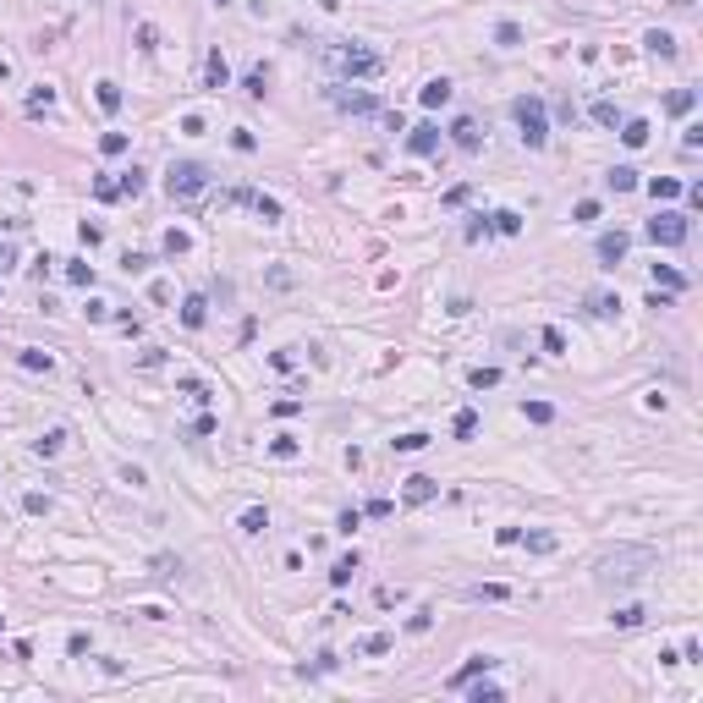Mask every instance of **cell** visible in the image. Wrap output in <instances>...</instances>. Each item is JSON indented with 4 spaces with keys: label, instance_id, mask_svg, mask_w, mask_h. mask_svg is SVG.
<instances>
[{
    "label": "cell",
    "instance_id": "cell-1",
    "mask_svg": "<svg viewBox=\"0 0 703 703\" xmlns=\"http://www.w3.org/2000/svg\"><path fill=\"white\" fill-rule=\"evenodd\" d=\"M654 566V550H616V555H604L599 560V588H632V582L643 577Z\"/></svg>",
    "mask_w": 703,
    "mask_h": 703
},
{
    "label": "cell",
    "instance_id": "cell-2",
    "mask_svg": "<svg viewBox=\"0 0 703 703\" xmlns=\"http://www.w3.org/2000/svg\"><path fill=\"white\" fill-rule=\"evenodd\" d=\"M319 55H325V66L335 77H379V66H385L369 44H325Z\"/></svg>",
    "mask_w": 703,
    "mask_h": 703
},
{
    "label": "cell",
    "instance_id": "cell-3",
    "mask_svg": "<svg viewBox=\"0 0 703 703\" xmlns=\"http://www.w3.org/2000/svg\"><path fill=\"white\" fill-rule=\"evenodd\" d=\"M165 187H170V198H176V204H192V198H204L209 170L198 165V160H170V170H165Z\"/></svg>",
    "mask_w": 703,
    "mask_h": 703
},
{
    "label": "cell",
    "instance_id": "cell-4",
    "mask_svg": "<svg viewBox=\"0 0 703 703\" xmlns=\"http://www.w3.org/2000/svg\"><path fill=\"white\" fill-rule=\"evenodd\" d=\"M511 116H517V126H522V143H528V148H544V138H550V121H544V99L522 94V99L511 104Z\"/></svg>",
    "mask_w": 703,
    "mask_h": 703
},
{
    "label": "cell",
    "instance_id": "cell-5",
    "mask_svg": "<svg viewBox=\"0 0 703 703\" xmlns=\"http://www.w3.org/2000/svg\"><path fill=\"white\" fill-rule=\"evenodd\" d=\"M687 214H676V209H660V214H654V220H648V242H654V248H682L687 242Z\"/></svg>",
    "mask_w": 703,
    "mask_h": 703
},
{
    "label": "cell",
    "instance_id": "cell-6",
    "mask_svg": "<svg viewBox=\"0 0 703 703\" xmlns=\"http://www.w3.org/2000/svg\"><path fill=\"white\" fill-rule=\"evenodd\" d=\"M626 248H632V236H626V231H604V236H599V258H604L610 269L626 258Z\"/></svg>",
    "mask_w": 703,
    "mask_h": 703
},
{
    "label": "cell",
    "instance_id": "cell-7",
    "mask_svg": "<svg viewBox=\"0 0 703 703\" xmlns=\"http://www.w3.org/2000/svg\"><path fill=\"white\" fill-rule=\"evenodd\" d=\"M226 83H231L226 55H220V50H209V55H204V88H226Z\"/></svg>",
    "mask_w": 703,
    "mask_h": 703
},
{
    "label": "cell",
    "instance_id": "cell-8",
    "mask_svg": "<svg viewBox=\"0 0 703 703\" xmlns=\"http://www.w3.org/2000/svg\"><path fill=\"white\" fill-rule=\"evenodd\" d=\"M407 148H413L418 160H423V154H435V148H440V126H435V121L413 126V138H407Z\"/></svg>",
    "mask_w": 703,
    "mask_h": 703
},
{
    "label": "cell",
    "instance_id": "cell-9",
    "mask_svg": "<svg viewBox=\"0 0 703 703\" xmlns=\"http://www.w3.org/2000/svg\"><path fill=\"white\" fill-rule=\"evenodd\" d=\"M451 143H456V148H467V154L484 143V138H478V121H473V116H456V121H451Z\"/></svg>",
    "mask_w": 703,
    "mask_h": 703
},
{
    "label": "cell",
    "instance_id": "cell-10",
    "mask_svg": "<svg viewBox=\"0 0 703 703\" xmlns=\"http://www.w3.org/2000/svg\"><path fill=\"white\" fill-rule=\"evenodd\" d=\"M335 104H341V110H352V116H369V110H374V94H363V88H335Z\"/></svg>",
    "mask_w": 703,
    "mask_h": 703
},
{
    "label": "cell",
    "instance_id": "cell-11",
    "mask_svg": "<svg viewBox=\"0 0 703 703\" xmlns=\"http://www.w3.org/2000/svg\"><path fill=\"white\" fill-rule=\"evenodd\" d=\"M435 489H440L435 478L418 473V478H407V495H401V500H407V506H429V500H435Z\"/></svg>",
    "mask_w": 703,
    "mask_h": 703
},
{
    "label": "cell",
    "instance_id": "cell-12",
    "mask_svg": "<svg viewBox=\"0 0 703 703\" xmlns=\"http://www.w3.org/2000/svg\"><path fill=\"white\" fill-rule=\"evenodd\" d=\"M418 99L429 104V110H440V104H451V83H445V77H435V83L418 88Z\"/></svg>",
    "mask_w": 703,
    "mask_h": 703
},
{
    "label": "cell",
    "instance_id": "cell-13",
    "mask_svg": "<svg viewBox=\"0 0 703 703\" xmlns=\"http://www.w3.org/2000/svg\"><path fill=\"white\" fill-rule=\"evenodd\" d=\"M204 319H209V303H204V297H187V303H182V325H187V330H204Z\"/></svg>",
    "mask_w": 703,
    "mask_h": 703
},
{
    "label": "cell",
    "instance_id": "cell-14",
    "mask_svg": "<svg viewBox=\"0 0 703 703\" xmlns=\"http://www.w3.org/2000/svg\"><path fill=\"white\" fill-rule=\"evenodd\" d=\"M489 231H500V236H517V231H522V214H511V209H495V214H489Z\"/></svg>",
    "mask_w": 703,
    "mask_h": 703
},
{
    "label": "cell",
    "instance_id": "cell-15",
    "mask_svg": "<svg viewBox=\"0 0 703 703\" xmlns=\"http://www.w3.org/2000/svg\"><path fill=\"white\" fill-rule=\"evenodd\" d=\"M489 665H495V660H489V654H473V660H467V665H462V670H456V676H451V687H467V682H473V676H478V670H489Z\"/></svg>",
    "mask_w": 703,
    "mask_h": 703
},
{
    "label": "cell",
    "instance_id": "cell-16",
    "mask_svg": "<svg viewBox=\"0 0 703 703\" xmlns=\"http://www.w3.org/2000/svg\"><path fill=\"white\" fill-rule=\"evenodd\" d=\"M643 44H648V55H660V61H670V55H676V39H670V33H660V28H654Z\"/></svg>",
    "mask_w": 703,
    "mask_h": 703
},
{
    "label": "cell",
    "instance_id": "cell-17",
    "mask_svg": "<svg viewBox=\"0 0 703 703\" xmlns=\"http://www.w3.org/2000/svg\"><path fill=\"white\" fill-rule=\"evenodd\" d=\"M648 192H654L660 204H670V198H682V182H676V176H654V182H648Z\"/></svg>",
    "mask_w": 703,
    "mask_h": 703
},
{
    "label": "cell",
    "instance_id": "cell-18",
    "mask_svg": "<svg viewBox=\"0 0 703 703\" xmlns=\"http://www.w3.org/2000/svg\"><path fill=\"white\" fill-rule=\"evenodd\" d=\"M616 297H610V291H594V297H588V313H594V319H616Z\"/></svg>",
    "mask_w": 703,
    "mask_h": 703
},
{
    "label": "cell",
    "instance_id": "cell-19",
    "mask_svg": "<svg viewBox=\"0 0 703 703\" xmlns=\"http://www.w3.org/2000/svg\"><path fill=\"white\" fill-rule=\"evenodd\" d=\"M643 616H648L643 604H621V610H616V616H610V621H616L621 632H632V626H643Z\"/></svg>",
    "mask_w": 703,
    "mask_h": 703
},
{
    "label": "cell",
    "instance_id": "cell-20",
    "mask_svg": "<svg viewBox=\"0 0 703 703\" xmlns=\"http://www.w3.org/2000/svg\"><path fill=\"white\" fill-rule=\"evenodd\" d=\"M467 599H489V604H500V599H511V588H500V582H478V588H467Z\"/></svg>",
    "mask_w": 703,
    "mask_h": 703
},
{
    "label": "cell",
    "instance_id": "cell-21",
    "mask_svg": "<svg viewBox=\"0 0 703 703\" xmlns=\"http://www.w3.org/2000/svg\"><path fill=\"white\" fill-rule=\"evenodd\" d=\"M391 643H396L391 632H369V638L357 643V654H391Z\"/></svg>",
    "mask_w": 703,
    "mask_h": 703
},
{
    "label": "cell",
    "instance_id": "cell-22",
    "mask_svg": "<svg viewBox=\"0 0 703 703\" xmlns=\"http://www.w3.org/2000/svg\"><path fill=\"white\" fill-rule=\"evenodd\" d=\"M692 104H698V94H692V88H676V94L665 99V110H670V116H687Z\"/></svg>",
    "mask_w": 703,
    "mask_h": 703
},
{
    "label": "cell",
    "instance_id": "cell-23",
    "mask_svg": "<svg viewBox=\"0 0 703 703\" xmlns=\"http://www.w3.org/2000/svg\"><path fill=\"white\" fill-rule=\"evenodd\" d=\"M621 143L643 148V143H648V121H626V126H621Z\"/></svg>",
    "mask_w": 703,
    "mask_h": 703
},
{
    "label": "cell",
    "instance_id": "cell-24",
    "mask_svg": "<svg viewBox=\"0 0 703 703\" xmlns=\"http://www.w3.org/2000/svg\"><path fill=\"white\" fill-rule=\"evenodd\" d=\"M451 429H456V440H473V435H478V413H473V407H462Z\"/></svg>",
    "mask_w": 703,
    "mask_h": 703
},
{
    "label": "cell",
    "instance_id": "cell-25",
    "mask_svg": "<svg viewBox=\"0 0 703 703\" xmlns=\"http://www.w3.org/2000/svg\"><path fill=\"white\" fill-rule=\"evenodd\" d=\"M604 182L616 187V192H632V187H638V170H632V165H616L610 176H604Z\"/></svg>",
    "mask_w": 703,
    "mask_h": 703
},
{
    "label": "cell",
    "instance_id": "cell-26",
    "mask_svg": "<svg viewBox=\"0 0 703 703\" xmlns=\"http://www.w3.org/2000/svg\"><path fill=\"white\" fill-rule=\"evenodd\" d=\"M61 445H66V429H50V435H39V440H33V451H39V456H55Z\"/></svg>",
    "mask_w": 703,
    "mask_h": 703
},
{
    "label": "cell",
    "instance_id": "cell-27",
    "mask_svg": "<svg viewBox=\"0 0 703 703\" xmlns=\"http://www.w3.org/2000/svg\"><path fill=\"white\" fill-rule=\"evenodd\" d=\"M352 572H357V555H341V560L330 566V582H335V588H347V582H352Z\"/></svg>",
    "mask_w": 703,
    "mask_h": 703
},
{
    "label": "cell",
    "instance_id": "cell-28",
    "mask_svg": "<svg viewBox=\"0 0 703 703\" xmlns=\"http://www.w3.org/2000/svg\"><path fill=\"white\" fill-rule=\"evenodd\" d=\"M17 363H22V369H33V374H50V369H55V357H50V352H22Z\"/></svg>",
    "mask_w": 703,
    "mask_h": 703
},
{
    "label": "cell",
    "instance_id": "cell-29",
    "mask_svg": "<svg viewBox=\"0 0 703 703\" xmlns=\"http://www.w3.org/2000/svg\"><path fill=\"white\" fill-rule=\"evenodd\" d=\"M116 192H121V198H138V192H143V170L132 165V170L121 176V182H116Z\"/></svg>",
    "mask_w": 703,
    "mask_h": 703
},
{
    "label": "cell",
    "instance_id": "cell-30",
    "mask_svg": "<svg viewBox=\"0 0 703 703\" xmlns=\"http://www.w3.org/2000/svg\"><path fill=\"white\" fill-rule=\"evenodd\" d=\"M467 385H473V391H495V385H500V369H473V374H467Z\"/></svg>",
    "mask_w": 703,
    "mask_h": 703
},
{
    "label": "cell",
    "instance_id": "cell-31",
    "mask_svg": "<svg viewBox=\"0 0 703 703\" xmlns=\"http://www.w3.org/2000/svg\"><path fill=\"white\" fill-rule=\"evenodd\" d=\"M654 280H660L665 291H682V286H687V275H676L670 264H654Z\"/></svg>",
    "mask_w": 703,
    "mask_h": 703
},
{
    "label": "cell",
    "instance_id": "cell-32",
    "mask_svg": "<svg viewBox=\"0 0 703 703\" xmlns=\"http://www.w3.org/2000/svg\"><path fill=\"white\" fill-rule=\"evenodd\" d=\"M94 99H99V110H121V83H99Z\"/></svg>",
    "mask_w": 703,
    "mask_h": 703
},
{
    "label": "cell",
    "instance_id": "cell-33",
    "mask_svg": "<svg viewBox=\"0 0 703 703\" xmlns=\"http://www.w3.org/2000/svg\"><path fill=\"white\" fill-rule=\"evenodd\" d=\"M528 550H533V555H555V533H544V528L528 533Z\"/></svg>",
    "mask_w": 703,
    "mask_h": 703
},
{
    "label": "cell",
    "instance_id": "cell-34",
    "mask_svg": "<svg viewBox=\"0 0 703 703\" xmlns=\"http://www.w3.org/2000/svg\"><path fill=\"white\" fill-rule=\"evenodd\" d=\"M50 104H55V88L50 83H39L33 94H28V110H50Z\"/></svg>",
    "mask_w": 703,
    "mask_h": 703
},
{
    "label": "cell",
    "instance_id": "cell-35",
    "mask_svg": "<svg viewBox=\"0 0 703 703\" xmlns=\"http://www.w3.org/2000/svg\"><path fill=\"white\" fill-rule=\"evenodd\" d=\"M264 528H269V511H258V506L242 511V533H264Z\"/></svg>",
    "mask_w": 703,
    "mask_h": 703
},
{
    "label": "cell",
    "instance_id": "cell-36",
    "mask_svg": "<svg viewBox=\"0 0 703 703\" xmlns=\"http://www.w3.org/2000/svg\"><path fill=\"white\" fill-rule=\"evenodd\" d=\"M594 121H599V126H621V110L610 99H599V104H594Z\"/></svg>",
    "mask_w": 703,
    "mask_h": 703
},
{
    "label": "cell",
    "instance_id": "cell-37",
    "mask_svg": "<svg viewBox=\"0 0 703 703\" xmlns=\"http://www.w3.org/2000/svg\"><path fill=\"white\" fill-rule=\"evenodd\" d=\"M66 280L72 286H94V264H66Z\"/></svg>",
    "mask_w": 703,
    "mask_h": 703
},
{
    "label": "cell",
    "instance_id": "cell-38",
    "mask_svg": "<svg viewBox=\"0 0 703 703\" xmlns=\"http://www.w3.org/2000/svg\"><path fill=\"white\" fill-rule=\"evenodd\" d=\"M522 413L533 418V423H550V418H555V407H550V401H522Z\"/></svg>",
    "mask_w": 703,
    "mask_h": 703
},
{
    "label": "cell",
    "instance_id": "cell-39",
    "mask_svg": "<svg viewBox=\"0 0 703 703\" xmlns=\"http://www.w3.org/2000/svg\"><path fill=\"white\" fill-rule=\"evenodd\" d=\"M94 198H99V204H116L121 192H116V182H110V176H99V182H94Z\"/></svg>",
    "mask_w": 703,
    "mask_h": 703
},
{
    "label": "cell",
    "instance_id": "cell-40",
    "mask_svg": "<svg viewBox=\"0 0 703 703\" xmlns=\"http://www.w3.org/2000/svg\"><path fill=\"white\" fill-rule=\"evenodd\" d=\"M99 148H104V154H126V132H104Z\"/></svg>",
    "mask_w": 703,
    "mask_h": 703
},
{
    "label": "cell",
    "instance_id": "cell-41",
    "mask_svg": "<svg viewBox=\"0 0 703 703\" xmlns=\"http://www.w3.org/2000/svg\"><path fill=\"white\" fill-rule=\"evenodd\" d=\"M538 341H544V352H555V357H560V352H566V335H560V330H555V325H550V330H544V335H538Z\"/></svg>",
    "mask_w": 703,
    "mask_h": 703
},
{
    "label": "cell",
    "instance_id": "cell-42",
    "mask_svg": "<svg viewBox=\"0 0 703 703\" xmlns=\"http://www.w3.org/2000/svg\"><path fill=\"white\" fill-rule=\"evenodd\" d=\"M467 698H473V703H500V687H489V682H478L473 692H467Z\"/></svg>",
    "mask_w": 703,
    "mask_h": 703
},
{
    "label": "cell",
    "instance_id": "cell-43",
    "mask_svg": "<svg viewBox=\"0 0 703 703\" xmlns=\"http://www.w3.org/2000/svg\"><path fill=\"white\" fill-rule=\"evenodd\" d=\"M121 264H126V275H143V269H148V264H154V258H148V253H126V258H121Z\"/></svg>",
    "mask_w": 703,
    "mask_h": 703
},
{
    "label": "cell",
    "instance_id": "cell-44",
    "mask_svg": "<svg viewBox=\"0 0 703 703\" xmlns=\"http://www.w3.org/2000/svg\"><path fill=\"white\" fill-rule=\"evenodd\" d=\"M66 654H72V660H83V654H88V632H72V638H66Z\"/></svg>",
    "mask_w": 703,
    "mask_h": 703
},
{
    "label": "cell",
    "instance_id": "cell-45",
    "mask_svg": "<svg viewBox=\"0 0 703 703\" xmlns=\"http://www.w3.org/2000/svg\"><path fill=\"white\" fill-rule=\"evenodd\" d=\"M495 39H500V44H522V28H517V22H500Z\"/></svg>",
    "mask_w": 703,
    "mask_h": 703
},
{
    "label": "cell",
    "instance_id": "cell-46",
    "mask_svg": "<svg viewBox=\"0 0 703 703\" xmlns=\"http://www.w3.org/2000/svg\"><path fill=\"white\" fill-rule=\"evenodd\" d=\"M396 451H423V445H429V435H401V440H391Z\"/></svg>",
    "mask_w": 703,
    "mask_h": 703
},
{
    "label": "cell",
    "instance_id": "cell-47",
    "mask_svg": "<svg viewBox=\"0 0 703 703\" xmlns=\"http://www.w3.org/2000/svg\"><path fill=\"white\" fill-rule=\"evenodd\" d=\"M22 511H33V517H44V511H50V495H22Z\"/></svg>",
    "mask_w": 703,
    "mask_h": 703
},
{
    "label": "cell",
    "instance_id": "cell-48",
    "mask_svg": "<svg viewBox=\"0 0 703 703\" xmlns=\"http://www.w3.org/2000/svg\"><path fill=\"white\" fill-rule=\"evenodd\" d=\"M269 456H297V440L280 435V440H269Z\"/></svg>",
    "mask_w": 703,
    "mask_h": 703
},
{
    "label": "cell",
    "instance_id": "cell-49",
    "mask_svg": "<svg viewBox=\"0 0 703 703\" xmlns=\"http://www.w3.org/2000/svg\"><path fill=\"white\" fill-rule=\"evenodd\" d=\"M192 242H187V231H165V253H187Z\"/></svg>",
    "mask_w": 703,
    "mask_h": 703
},
{
    "label": "cell",
    "instance_id": "cell-50",
    "mask_svg": "<svg viewBox=\"0 0 703 703\" xmlns=\"http://www.w3.org/2000/svg\"><path fill=\"white\" fill-rule=\"evenodd\" d=\"M154 39H160V33H154V22H138V50H154Z\"/></svg>",
    "mask_w": 703,
    "mask_h": 703
},
{
    "label": "cell",
    "instance_id": "cell-51",
    "mask_svg": "<svg viewBox=\"0 0 703 703\" xmlns=\"http://www.w3.org/2000/svg\"><path fill=\"white\" fill-rule=\"evenodd\" d=\"M297 407H303L297 396H280V401H275V418H291V413H297Z\"/></svg>",
    "mask_w": 703,
    "mask_h": 703
},
{
    "label": "cell",
    "instance_id": "cell-52",
    "mask_svg": "<svg viewBox=\"0 0 703 703\" xmlns=\"http://www.w3.org/2000/svg\"><path fill=\"white\" fill-rule=\"evenodd\" d=\"M429 626H435V616H429V610H418V616L407 621V632H429Z\"/></svg>",
    "mask_w": 703,
    "mask_h": 703
},
{
    "label": "cell",
    "instance_id": "cell-53",
    "mask_svg": "<svg viewBox=\"0 0 703 703\" xmlns=\"http://www.w3.org/2000/svg\"><path fill=\"white\" fill-rule=\"evenodd\" d=\"M698 143H703V126H687V132H682V148H687V154H692V148H698Z\"/></svg>",
    "mask_w": 703,
    "mask_h": 703
},
{
    "label": "cell",
    "instance_id": "cell-54",
    "mask_svg": "<svg viewBox=\"0 0 703 703\" xmlns=\"http://www.w3.org/2000/svg\"><path fill=\"white\" fill-rule=\"evenodd\" d=\"M231 148H242V154H253V148H258V138H253V132H236V138H231Z\"/></svg>",
    "mask_w": 703,
    "mask_h": 703
},
{
    "label": "cell",
    "instance_id": "cell-55",
    "mask_svg": "<svg viewBox=\"0 0 703 703\" xmlns=\"http://www.w3.org/2000/svg\"><path fill=\"white\" fill-rule=\"evenodd\" d=\"M17 264V248H6V242H0V269H11Z\"/></svg>",
    "mask_w": 703,
    "mask_h": 703
},
{
    "label": "cell",
    "instance_id": "cell-56",
    "mask_svg": "<svg viewBox=\"0 0 703 703\" xmlns=\"http://www.w3.org/2000/svg\"><path fill=\"white\" fill-rule=\"evenodd\" d=\"M209 6H226V0H209Z\"/></svg>",
    "mask_w": 703,
    "mask_h": 703
},
{
    "label": "cell",
    "instance_id": "cell-57",
    "mask_svg": "<svg viewBox=\"0 0 703 703\" xmlns=\"http://www.w3.org/2000/svg\"><path fill=\"white\" fill-rule=\"evenodd\" d=\"M0 626H6V616H0Z\"/></svg>",
    "mask_w": 703,
    "mask_h": 703
}]
</instances>
